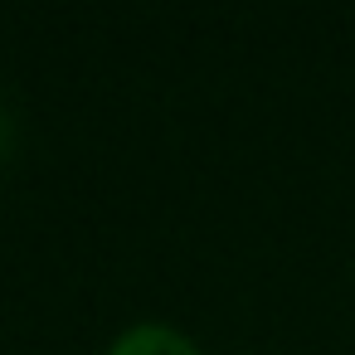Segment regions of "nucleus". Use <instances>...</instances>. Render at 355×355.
Returning a JSON list of instances; mask_svg holds the SVG:
<instances>
[{
    "label": "nucleus",
    "instance_id": "f257e3e1",
    "mask_svg": "<svg viewBox=\"0 0 355 355\" xmlns=\"http://www.w3.org/2000/svg\"><path fill=\"white\" fill-rule=\"evenodd\" d=\"M107 355H200V345H195L185 331H175V326L141 321V326L122 331V336L112 340V350H107Z\"/></svg>",
    "mask_w": 355,
    "mask_h": 355
},
{
    "label": "nucleus",
    "instance_id": "f03ea898",
    "mask_svg": "<svg viewBox=\"0 0 355 355\" xmlns=\"http://www.w3.org/2000/svg\"><path fill=\"white\" fill-rule=\"evenodd\" d=\"M6 151H10V117L0 112V161H6Z\"/></svg>",
    "mask_w": 355,
    "mask_h": 355
}]
</instances>
